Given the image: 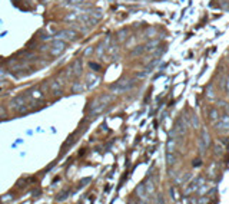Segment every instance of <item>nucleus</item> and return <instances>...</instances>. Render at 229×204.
Segmentation results:
<instances>
[{"label": "nucleus", "mask_w": 229, "mask_h": 204, "mask_svg": "<svg viewBox=\"0 0 229 204\" xmlns=\"http://www.w3.org/2000/svg\"><path fill=\"white\" fill-rule=\"evenodd\" d=\"M112 99H113V96H110L109 94H103V95H100L99 98L94 99V102H98V104H104V105H109L112 102Z\"/></svg>", "instance_id": "8"}, {"label": "nucleus", "mask_w": 229, "mask_h": 204, "mask_svg": "<svg viewBox=\"0 0 229 204\" xmlns=\"http://www.w3.org/2000/svg\"><path fill=\"white\" fill-rule=\"evenodd\" d=\"M136 194H138L140 198L146 197V188H145V184H140L138 188H136Z\"/></svg>", "instance_id": "12"}, {"label": "nucleus", "mask_w": 229, "mask_h": 204, "mask_svg": "<svg viewBox=\"0 0 229 204\" xmlns=\"http://www.w3.org/2000/svg\"><path fill=\"white\" fill-rule=\"evenodd\" d=\"M94 52H96V55H98L99 58H102V56H103V53H104V45H103V43H100L99 46H96Z\"/></svg>", "instance_id": "13"}, {"label": "nucleus", "mask_w": 229, "mask_h": 204, "mask_svg": "<svg viewBox=\"0 0 229 204\" xmlns=\"http://www.w3.org/2000/svg\"><path fill=\"white\" fill-rule=\"evenodd\" d=\"M175 163V157L172 155V153H168V164L170 165V164Z\"/></svg>", "instance_id": "18"}, {"label": "nucleus", "mask_w": 229, "mask_h": 204, "mask_svg": "<svg viewBox=\"0 0 229 204\" xmlns=\"http://www.w3.org/2000/svg\"><path fill=\"white\" fill-rule=\"evenodd\" d=\"M64 49H66V42L54 39L50 45V55L52 56H59L64 52Z\"/></svg>", "instance_id": "4"}, {"label": "nucleus", "mask_w": 229, "mask_h": 204, "mask_svg": "<svg viewBox=\"0 0 229 204\" xmlns=\"http://www.w3.org/2000/svg\"><path fill=\"white\" fill-rule=\"evenodd\" d=\"M216 126H218V128L221 129V131H228V129H229V116L225 115V116H223V118L218 122V125H216Z\"/></svg>", "instance_id": "9"}, {"label": "nucleus", "mask_w": 229, "mask_h": 204, "mask_svg": "<svg viewBox=\"0 0 229 204\" xmlns=\"http://www.w3.org/2000/svg\"><path fill=\"white\" fill-rule=\"evenodd\" d=\"M49 85H50L52 92H53L56 96H60L62 94H63V89H62V86H63V85H62L59 81H50V83H49Z\"/></svg>", "instance_id": "6"}, {"label": "nucleus", "mask_w": 229, "mask_h": 204, "mask_svg": "<svg viewBox=\"0 0 229 204\" xmlns=\"http://www.w3.org/2000/svg\"><path fill=\"white\" fill-rule=\"evenodd\" d=\"M54 39H57V40H63V42H72L74 40V39L78 38V33L74 30H72V29H63V30L57 32L56 35L53 36Z\"/></svg>", "instance_id": "2"}, {"label": "nucleus", "mask_w": 229, "mask_h": 204, "mask_svg": "<svg viewBox=\"0 0 229 204\" xmlns=\"http://www.w3.org/2000/svg\"><path fill=\"white\" fill-rule=\"evenodd\" d=\"M76 19H78V14H76V13H70V14H68V16L64 17V20H68V22L76 20Z\"/></svg>", "instance_id": "17"}, {"label": "nucleus", "mask_w": 229, "mask_h": 204, "mask_svg": "<svg viewBox=\"0 0 229 204\" xmlns=\"http://www.w3.org/2000/svg\"><path fill=\"white\" fill-rule=\"evenodd\" d=\"M100 83V78L99 75L93 73V72H88V75H86V88L88 89H94L96 86Z\"/></svg>", "instance_id": "5"}, {"label": "nucleus", "mask_w": 229, "mask_h": 204, "mask_svg": "<svg viewBox=\"0 0 229 204\" xmlns=\"http://www.w3.org/2000/svg\"><path fill=\"white\" fill-rule=\"evenodd\" d=\"M145 188H146V193L148 194H153V191H155V185H153L152 181H148V183L145 184Z\"/></svg>", "instance_id": "14"}, {"label": "nucleus", "mask_w": 229, "mask_h": 204, "mask_svg": "<svg viewBox=\"0 0 229 204\" xmlns=\"http://www.w3.org/2000/svg\"><path fill=\"white\" fill-rule=\"evenodd\" d=\"M86 0H70V6H83Z\"/></svg>", "instance_id": "15"}, {"label": "nucleus", "mask_w": 229, "mask_h": 204, "mask_svg": "<svg viewBox=\"0 0 229 204\" xmlns=\"http://www.w3.org/2000/svg\"><path fill=\"white\" fill-rule=\"evenodd\" d=\"M125 35H126V30L119 32V33H118V39H119V40H125V39H126Z\"/></svg>", "instance_id": "19"}, {"label": "nucleus", "mask_w": 229, "mask_h": 204, "mask_svg": "<svg viewBox=\"0 0 229 204\" xmlns=\"http://www.w3.org/2000/svg\"><path fill=\"white\" fill-rule=\"evenodd\" d=\"M10 105H12V108L19 114H26L30 111L29 104L26 102V95H19V96H16V98H13L10 102Z\"/></svg>", "instance_id": "1"}, {"label": "nucleus", "mask_w": 229, "mask_h": 204, "mask_svg": "<svg viewBox=\"0 0 229 204\" xmlns=\"http://www.w3.org/2000/svg\"><path fill=\"white\" fill-rule=\"evenodd\" d=\"M29 95H30V98H33V99H42L43 98V91H42L39 86H36V88L29 91Z\"/></svg>", "instance_id": "7"}, {"label": "nucleus", "mask_w": 229, "mask_h": 204, "mask_svg": "<svg viewBox=\"0 0 229 204\" xmlns=\"http://www.w3.org/2000/svg\"><path fill=\"white\" fill-rule=\"evenodd\" d=\"M72 68L74 69L73 73H74L76 76H80V75H82V61H76V62H73V65H72Z\"/></svg>", "instance_id": "11"}, {"label": "nucleus", "mask_w": 229, "mask_h": 204, "mask_svg": "<svg viewBox=\"0 0 229 204\" xmlns=\"http://www.w3.org/2000/svg\"><path fill=\"white\" fill-rule=\"evenodd\" d=\"M86 89V86L82 83V82H73V85H72V92L73 94H82V92Z\"/></svg>", "instance_id": "10"}, {"label": "nucleus", "mask_w": 229, "mask_h": 204, "mask_svg": "<svg viewBox=\"0 0 229 204\" xmlns=\"http://www.w3.org/2000/svg\"><path fill=\"white\" fill-rule=\"evenodd\" d=\"M202 135H203V138H205V140H203V141H205L206 147H208V145H209V135H208V132H206V131H203V134H202Z\"/></svg>", "instance_id": "20"}, {"label": "nucleus", "mask_w": 229, "mask_h": 204, "mask_svg": "<svg viewBox=\"0 0 229 204\" xmlns=\"http://www.w3.org/2000/svg\"><path fill=\"white\" fill-rule=\"evenodd\" d=\"M132 85H133V81H119L118 83H114L113 86H110V91L114 92V94H123L128 89H130Z\"/></svg>", "instance_id": "3"}, {"label": "nucleus", "mask_w": 229, "mask_h": 204, "mask_svg": "<svg viewBox=\"0 0 229 204\" xmlns=\"http://www.w3.org/2000/svg\"><path fill=\"white\" fill-rule=\"evenodd\" d=\"M173 150H175V141L170 140L168 142V153H173Z\"/></svg>", "instance_id": "16"}]
</instances>
